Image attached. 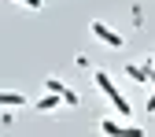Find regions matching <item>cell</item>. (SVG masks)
Returning <instances> with one entry per match:
<instances>
[{
  "instance_id": "cell-1",
  "label": "cell",
  "mask_w": 155,
  "mask_h": 137,
  "mask_svg": "<svg viewBox=\"0 0 155 137\" xmlns=\"http://www.w3.org/2000/svg\"><path fill=\"white\" fill-rule=\"evenodd\" d=\"M92 78H96V89H100V93L107 96V100H111V108H114V111H118V115H122V119H129V115H133V104H129V100H126V96L118 93V85H114V82H111V74H107V70H96Z\"/></svg>"
},
{
  "instance_id": "cell-2",
  "label": "cell",
  "mask_w": 155,
  "mask_h": 137,
  "mask_svg": "<svg viewBox=\"0 0 155 137\" xmlns=\"http://www.w3.org/2000/svg\"><path fill=\"white\" fill-rule=\"evenodd\" d=\"M89 30H92L96 41H104L107 48H122V45H126V37H122L118 30H111L107 22H100V19H92V26H89Z\"/></svg>"
},
{
  "instance_id": "cell-3",
  "label": "cell",
  "mask_w": 155,
  "mask_h": 137,
  "mask_svg": "<svg viewBox=\"0 0 155 137\" xmlns=\"http://www.w3.org/2000/svg\"><path fill=\"white\" fill-rule=\"evenodd\" d=\"M22 104H30V96L15 93V89H4V93H0V108H22Z\"/></svg>"
},
{
  "instance_id": "cell-4",
  "label": "cell",
  "mask_w": 155,
  "mask_h": 137,
  "mask_svg": "<svg viewBox=\"0 0 155 137\" xmlns=\"http://www.w3.org/2000/svg\"><path fill=\"white\" fill-rule=\"evenodd\" d=\"M59 104H63V96H59V93H45L41 100H33V108H37V111H55Z\"/></svg>"
},
{
  "instance_id": "cell-5",
  "label": "cell",
  "mask_w": 155,
  "mask_h": 137,
  "mask_svg": "<svg viewBox=\"0 0 155 137\" xmlns=\"http://www.w3.org/2000/svg\"><path fill=\"white\" fill-rule=\"evenodd\" d=\"M122 130H126V126H118L114 119H100V133H104V137H122Z\"/></svg>"
},
{
  "instance_id": "cell-6",
  "label": "cell",
  "mask_w": 155,
  "mask_h": 137,
  "mask_svg": "<svg viewBox=\"0 0 155 137\" xmlns=\"http://www.w3.org/2000/svg\"><path fill=\"white\" fill-rule=\"evenodd\" d=\"M45 93H59V96H67V85L59 82V78H48V82H45ZM67 104V100H63Z\"/></svg>"
},
{
  "instance_id": "cell-7",
  "label": "cell",
  "mask_w": 155,
  "mask_h": 137,
  "mask_svg": "<svg viewBox=\"0 0 155 137\" xmlns=\"http://www.w3.org/2000/svg\"><path fill=\"white\" fill-rule=\"evenodd\" d=\"M15 4H22V8H30V11H41L45 0H15Z\"/></svg>"
},
{
  "instance_id": "cell-8",
  "label": "cell",
  "mask_w": 155,
  "mask_h": 137,
  "mask_svg": "<svg viewBox=\"0 0 155 137\" xmlns=\"http://www.w3.org/2000/svg\"><path fill=\"white\" fill-rule=\"evenodd\" d=\"M148 115H155V93L148 96Z\"/></svg>"
}]
</instances>
